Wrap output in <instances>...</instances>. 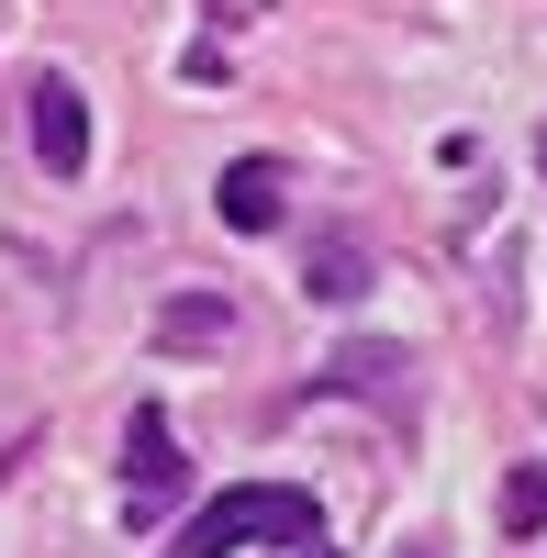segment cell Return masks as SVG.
<instances>
[{
	"label": "cell",
	"mask_w": 547,
	"mask_h": 558,
	"mask_svg": "<svg viewBox=\"0 0 547 558\" xmlns=\"http://www.w3.org/2000/svg\"><path fill=\"white\" fill-rule=\"evenodd\" d=\"M235 547H291V558H313V547H325V514H313V492H302V481H246V492L202 502V514L179 525V547H168V558H235Z\"/></svg>",
	"instance_id": "obj_1"
},
{
	"label": "cell",
	"mask_w": 547,
	"mask_h": 558,
	"mask_svg": "<svg viewBox=\"0 0 547 558\" xmlns=\"http://www.w3.org/2000/svg\"><path fill=\"white\" fill-rule=\"evenodd\" d=\"M402 558H436V547H402Z\"/></svg>",
	"instance_id": "obj_9"
},
{
	"label": "cell",
	"mask_w": 547,
	"mask_h": 558,
	"mask_svg": "<svg viewBox=\"0 0 547 558\" xmlns=\"http://www.w3.org/2000/svg\"><path fill=\"white\" fill-rule=\"evenodd\" d=\"M313 558H325V547H313Z\"/></svg>",
	"instance_id": "obj_10"
},
{
	"label": "cell",
	"mask_w": 547,
	"mask_h": 558,
	"mask_svg": "<svg viewBox=\"0 0 547 558\" xmlns=\"http://www.w3.org/2000/svg\"><path fill=\"white\" fill-rule=\"evenodd\" d=\"M503 525L514 536H547V458H525V470L503 481Z\"/></svg>",
	"instance_id": "obj_8"
},
{
	"label": "cell",
	"mask_w": 547,
	"mask_h": 558,
	"mask_svg": "<svg viewBox=\"0 0 547 558\" xmlns=\"http://www.w3.org/2000/svg\"><path fill=\"white\" fill-rule=\"evenodd\" d=\"M23 134H34L45 179H78V168H89V101H78V78L45 68V78L23 89Z\"/></svg>",
	"instance_id": "obj_3"
},
{
	"label": "cell",
	"mask_w": 547,
	"mask_h": 558,
	"mask_svg": "<svg viewBox=\"0 0 547 558\" xmlns=\"http://www.w3.org/2000/svg\"><path fill=\"white\" fill-rule=\"evenodd\" d=\"M179 492H191V458H179V436H168V413H157V402H134V436H123V514H134V525H157Z\"/></svg>",
	"instance_id": "obj_2"
},
{
	"label": "cell",
	"mask_w": 547,
	"mask_h": 558,
	"mask_svg": "<svg viewBox=\"0 0 547 558\" xmlns=\"http://www.w3.org/2000/svg\"><path fill=\"white\" fill-rule=\"evenodd\" d=\"M223 324H235V313H223V291H191V302H168V313H157V336H168V347H212Z\"/></svg>",
	"instance_id": "obj_7"
},
{
	"label": "cell",
	"mask_w": 547,
	"mask_h": 558,
	"mask_svg": "<svg viewBox=\"0 0 547 558\" xmlns=\"http://www.w3.org/2000/svg\"><path fill=\"white\" fill-rule=\"evenodd\" d=\"M391 380H414V357H402V347H347V357L325 368V391H369V402H391Z\"/></svg>",
	"instance_id": "obj_6"
},
{
	"label": "cell",
	"mask_w": 547,
	"mask_h": 558,
	"mask_svg": "<svg viewBox=\"0 0 547 558\" xmlns=\"http://www.w3.org/2000/svg\"><path fill=\"white\" fill-rule=\"evenodd\" d=\"M369 279H380V268H369L357 235H313V246H302V291H313V302H357Z\"/></svg>",
	"instance_id": "obj_5"
},
{
	"label": "cell",
	"mask_w": 547,
	"mask_h": 558,
	"mask_svg": "<svg viewBox=\"0 0 547 558\" xmlns=\"http://www.w3.org/2000/svg\"><path fill=\"white\" fill-rule=\"evenodd\" d=\"M280 191H291L280 157H235V168L212 179V213L235 223V235H268V223H280Z\"/></svg>",
	"instance_id": "obj_4"
},
{
	"label": "cell",
	"mask_w": 547,
	"mask_h": 558,
	"mask_svg": "<svg viewBox=\"0 0 547 558\" xmlns=\"http://www.w3.org/2000/svg\"><path fill=\"white\" fill-rule=\"evenodd\" d=\"M536 157H547V146H536Z\"/></svg>",
	"instance_id": "obj_11"
}]
</instances>
